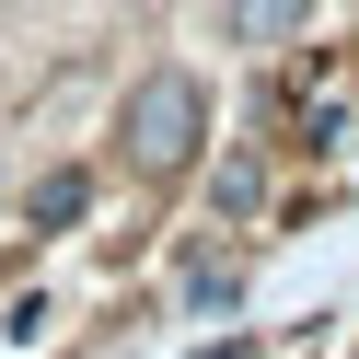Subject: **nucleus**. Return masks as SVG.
<instances>
[{"mask_svg": "<svg viewBox=\"0 0 359 359\" xmlns=\"http://www.w3.org/2000/svg\"><path fill=\"white\" fill-rule=\"evenodd\" d=\"M35 220H47V232H58V220H81V174H47V186H35Z\"/></svg>", "mask_w": 359, "mask_h": 359, "instance_id": "7ed1b4c3", "label": "nucleus"}, {"mask_svg": "<svg viewBox=\"0 0 359 359\" xmlns=\"http://www.w3.org/2000/svg\"><path fill=\"white\" fill-rule=\"evenodd\" d=\"M116 140H128V174H151V186H174V174L197 163V140H209V93H197V70H151L140 93H128Z\"/></svg>", "mask_w": 359, "mask_h": 359, "instance_id": "f257e3e1", "label": "nucleus"}, {"mask_svg": "<svg viewBox=\"0 0 359 359\" xmlns=\"http://www.w3.org/2000/svg\"><path fill=\"white\" fill-rule=\"evenodd\" d=\"M220 24H232V47H290L313 24V0H220Z\"/></svg>", "mask_w": 359, "mask_h": 359, "instance_id": "f03ea898", "label": "nucleus"}]
</instances>
